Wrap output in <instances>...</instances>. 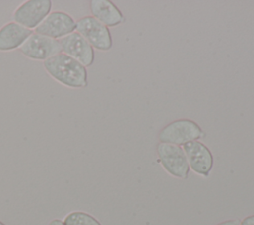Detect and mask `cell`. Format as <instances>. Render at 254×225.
Masks as SVG:
<instances>
[{"label": "cell", "instance_id": "cell-7", "mask_svg": "<svg viewBox=\"0 0 254 225\" xmlns=\"http://www.w3.org/2000/svg\"><path fill=\"white\" fill-rule=\"evenodd\" d=\"M19 51L30 59L45 61L48 58L61 54L62 48L59 40L42 36L34 32L19 48Z\"/></svg>", "mask_w": 254, "mask_h": 225}, {"label": "cell", "instance_id": "cell-12", "mask_svg": "<svg viewBox=\"0 0 254 225\" xmlns=\"http://www.w3.org/2000/svg\"><path fill=\"white\" fill-rule=\"evenodd\" d=\"M63 221L64 225H101L94 216L83 211L69 212Z\"/></svg>", "mask_w": 254, "mask_h": 225}, {"label": "cell", "instance_id": "cell-5", "mask_svg": "<svg viewBox=\"0 0 254 225\" xmlns=\"http://www.w3.org/2000/svg\"><path fill=\"white\" fill-rule=\"evenodd\" d=\"M51 0H28L22 3L13 13L15 23L29 29L35 30L51 13Z\"/></svg>", "mask_w": 254, "mask_h": 225}, {"label": "cell", "instance_id": "cell-2", "mask_svg": "<svg viewBox=\"0 0 254 225\" xmlns=\"http://www.w3.org/2000/svg\"><path fill=\"white\" fill-rule=\"evenodd\" d=\"M203 136L200 126L190 119H179L169 123L159 132L160 143L183 146Z\"/></svg>", "mask_w": 254, "mask_h": 225}, {"label": "cell", "instance_id": "cell-13", "mask_svg": "<svg viewBox=\"0 0 254 225\" xmlns=\"http://www.w3.org/2000/svg\"><path fill=\"white\" fill-rule=\"evenodd\" d=\"M239 225H254V215L246 216L240 221Z\"/></svg>", "mask_w": 254, "mask_h": 225}, {"label": "cell", "instance_id": "cell-16", "mask_svg": "<svg viewBox=\"0 0 254 225\" xmlns=\"http://www.w3.org/2000/svg\"><path fill=\"white\" fill-rule=\"evenodd\" d=\"M0 225H5V224H4L2 221H0Z\"/></svg>", "mask_w": 254, "mask_h": 225}, {"label": "cell", "instance_id": "cell-10", "mask_svg": "<svg viewBox=\"0 0 254 225\" xmlns=\"http://www.w3.org/2000/svg\"><path fill=\"white\" fill-rule=\"evenodd\" d=\"M33 33L32 30L15 22L5 24L0 28V51L9 52L19 49Z\"/></svg>", "mask_w": 254, "mask_h": 225}, {"label": "cell", "instance_id": "cell-4", "mask_svg": "<svg viewBox=\"0 0 254 225\" xmlns=\"http://www.w3.org/2000/svg\"><path fill=\"white\" fill-rule=\"evenodd\" d=\"M75 32L81 35L93 49L106 52L112 47L109 29L92 16H85L76 21Z\"/></svg>", "mask_w": 254, "mask_h": 225}, {"label": "cell", "instance_id": "cell-15", "mask_svg": "<svg viewBox=\"0 0 254 225\" xmlns=\"http://www.w3.org/2000/svg\"><path fill=\"white\" fill-rule=\"evenodd\" d=\"M48 225H64V223L61 219H53L50 221V223Z\"/></svg>", "mask_w": 254, "mask_h": 225}, {"label": "cell", "instance_id": "cell-1", "mask_svg": "<svg viewBox=\"0 0 254 225\" xmlns=\"http://www.w3.org/2000/svg\"><path fill=\"white\" fill-rule=\"evenodd\" d=\"M43 64L52 78L66 87L77 89L87 85L86 67L64 53L48 58Z\"/></svg>", "mask_w": 254, "mask_h": 225}, {"label": "cell", "instance_id": "cell-11", "mask_svg": "<svg viewBox=\"0 0 254 225\" xmlns=\"http://www.w3.org/2000/svg\"><path fill=\"white\" fill-rule=\"evenodd\" d=\"M91 16L108 27H115L124 22L121 11L109 0H91L89 2Z\"/></svg>", "mask_w": 254, "mask_h": 225}, {"label": "cell", "instance_id": "cell-6", "mask_svg": "<svg viewBox=\"0 0 254 225\" xmlns=\"http://www.w3.org/2000/svg\"><path fill=\"white\" fill-rule=\"evenodd\" d=\"M76 22L64 11L51 12L35 29V33L55 40H60L75 32Z\"/></svg>", "mask_w": 254, "mask_h": 225}, {"label": "cell", "instance_id": "cell-9", "mask_svg": "<svg viewBox=\"0 0 254 225\" xmlns=\"http://www.w3.org/2000/svg\"><path fill=\"white\" fill-rule=\"evenodd\" d=\"M62 53L69 56L85 67L94 61V49L77 32H73L59 40Z\"/></svg>", "mask_w": 254, "mask_h": 225}, {"label": "cell", "instance_id": "cell-14", "mask_svg": "<svg viewBox=\"0 0 254 225\" xmlns=\"http://www.w3.org/2000/svg\"><path fill=\"white\" fill-rule=\"evenodd\" d=\"M240 221L238 219H230V220H225L222 221L216 225H239Z\"/></svg>", "mask_w": 254, "mask_h": 225}, {"label": "cell", "instance_id": "cell-3", "mask_svg": "<svg viewBox=\"0 0 254 225\" xmlns=\"http://www.w3.org/2000/svg\"><path fill=\"white\" fill-rule=\"evenodd\" d=\"M157 155L163 169L172 176L185 179L189 176L190 167L181 146L159 143Z\"/></svg>", "mask_w": 254, "mask_h": 225}, {"label": "cell", "instance_id": "cell-8", "mask_svg": "<svg viewBox=\"0 0 254 225\" xmlns=\"http://www.w3.org/2000/svg\"><path fill=\"white\" fill-rule=\"evenodd\" d=\"M190 169L196 174L207 177L213 168V156L210 150L200 141H191L183 145Z\"/></svg>", "mask_w": 254, "mask_h": 225}]
</instances>
